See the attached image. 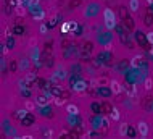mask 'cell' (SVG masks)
I'll list each match as a JSON object with an SVG mask.
<instances>
[{"label": "cell", "instance_id": "4dcf8cb0", "mask_svg": "<svg viewBox=\"0 0 153 139\" xmlns=\"http://www.w3.org/2000/svg\"><path fill=\"white\" fill-rule=\"evenodd\" d=\"M44 136H45V138H50V136H52V129H47V131H44Z\"/></svg>", "mask_w": 153, "mask_h": 139}, {"label": "cell", "instance_id": "f546056e", "mask_svg": "<svg viewBox=\"0 0 153 139\" xmlns=\"http://www.w3.org/2000/svg\"><path fill=\"white\" fill-rule=\"evenodd\" d=\"M147 41H148L150 44L153 45V33H148V36H147Z\"/></svg>", "mask_w": 153, "mask_h": 139}, {"label": "cell", "instance_id": "ac0fdd59", "mask_svg": "<svg viewBox=\"0 0 153 139\" xmlns=\"http://www.w3.org/2000/svg\"><path fill=\"white\" fill-rule=\"evenodd\" d=\"M144 86H145V89H147V91H150L153 87V81L150 78H147V79H145V82H144Z\"/></svg>", "mask_w": 153, "mask_h": 139}, {"label": "cell", "instance_id": "7a4b0ae2", "mask_svg": "<svg viewBox=\"0 0 153 139\" xmlns=\"http://www.w3.org/2000/svg\"><path fill=\"white\" fill-rule=\"evenodd\" d=\"M137 131H139V134H140L142 138H147V136H148V125L145 121H140L137 125Z\"/></svg>", "mask_w": 153, "mask_h": 139}, {"label": "cell", "instance_id": "5bb4252c", "mask_svg": "<svg viewBox=\"0 0 153 139\" xmlns=\"http://www.w3.org/2000/svg\"><path fill=\"white\" fill-rule=\"evenodd\" d=\"M21 121H23V126H31V123H32V115H29L28 118L24 117V118L21 120Z\"/></svg>", "mask_w": 153, "mask_h": 139}, {"label": "cell", "instance_id": "9a60e30c", "mask_svg": "<svg viewBox=\"0 0 153 139\" xmlns=\"http://www.w3.org/2000/svg\"><path fill=\"white\" fill-rule=\"evenodd\" d=\"M85 89V82L84 81H81V82H77L76 86H74V91H79V92H82V91Z\"/></svg>", "mask_w": 153, "mask_h": 139}, {"label": "cell", "instance_id": "e575fe53", "mask_svg": "<svg viewBox=\"0 0 153 139\" xmlns=\"http://www.w3.org/2000/svg\"><path fill=\"white\" fill-rule=\"evenodd\" d=\"M147 2H148V3H150V5H152V3H153V0H147Z\"/></svg>", "mask_w": 153, "mask_h": 139}, {"label": "cell", "instance_id": "8fae6325", "mask_svg": "<svg viewBox=\"0 0 153 139\" xmlns=\"http://www.w3.org/2000/svg\"><path fill=\"white\" fill-rule=\"evenodd\" d=\"M123 21H124V25L127 26V29H134V20L131 16H126Z\"/></svg>", "mask_w": 153, "mask_h": 139}, {"label": "cell", "instance_id": "d6a6232c", "mask_svg": "<svg viewBox=\"0 0 153 139\" xmlns=\"http://www.w3.org/2000/svg\"><path fill=\"white\" fill-rule=\"evenodd\" d=\"M23 138H24V139H32L34 136H31V134H26V136H23Z\"/></svg>", "mask_w": 153, "mask_h": 139}, {"label": "cell", "instance_id": "6da1fadb", "mask_svg": "<svg viewBox=\"0 0 153 139\" xmlns=\"http://www.w3.org/2000/svg\"><path fill=\"white\" fill-rule=\"evenodd\" d=\"M105 26H106V29H113L114 26H116L114 15H113V12H111L110 8L105 10Z\"/></svg>", "mask_w": 153, "mask_h": 139}, {"label": "cell", "instance_id": "e0dca14e", "mask_svg": "<svg viewBox=\"0 0 153 139\" xmlns=\"http://www.w3.org/2000/svg\"><path fill=\"white\" fill-rule=\"evenodd\" d=\"M102 110H103V112H106V113H111V110H113V107H111V105H110V104H108V102H105V104H103V105H102Z\"/></svg>", "mask_w": 153, "mask_h": 139}, {"label": "cell", "instance_id": "484cf974", "mask_svg": "<svg viewBox=\"0 0 153 139\" xmlns=\"http://www.w3.org/2000/svg\"><path fill=\"white\" fill-rule=\"evenodd\" d=\"M10 71H12V73H15V71H16V63H15V61H10Z\"/></svg>", "mask_w": 153, "mask_h": 139}, {"label": "cell", "instance_id": "9c48e42d", "mask_svg": "<svg viewBox=\"0 0 153 139\" xmlns=\"http://www.w3.org/2000/svg\"><path fill=\"white\" fill-rule=\"evenodd\" d=\"M64 100H66V99L61 97V95H55V97H53V104H55L56 107H61L64 104Z\"/></svg>", "mask_w": 153, "mask_h": 139}, {"label": "cell", "instance_id": "8992f818", "mask_svg": "<svg viewBox=\"0 0 153 139\" xmlns=\"http://www.w3.org/2000/svg\"><path fill=\"white\" fill-rule=\"evenodd\" d=\"M142 60H144V57H142V55H135V57L132 58V61H131V65H132L134 68H137V66L142 65Z\"/></svg>", "mask_w": 153, "mask_h": 139}, {"label": "cell", "instance_id": "1f68e13d", "mask_svg": "<svg viewBox=\"0 0 153 139\" xmlns=\"http://www.w3.org/2000/svg\"><path fill=\"white\" fill-rule=\"evenodd\" d=\"M40 33H47V26H45V25L40 26Z\"/></svg>", "mask_w": 153, "mask_h": 139}, {"label": "cell", "instance_id": "7402d4cb", "mask_svg": "<svg viewBox=\"0 0 153 139\" xmlns=\"http://www.w3.org/2000/svg\"><path fill=\"white\" fill-rule=\"evenodd\" d=\"M129 131V128H127V125H121V128H119V133H121V136H126V133Z\"/></svg>", "mask_w": 153, "mask_h": 139}, {"label": "cell", "instance_id": "7c38bea8", "mask_svg": "<svg viewBox=\"0 0 153 139\" xmlns=\"http://www.w3.org/2000/svg\"><path fill=\"white\" fill-rule=\"evenodd\" d=\"M152 105H153V100H152V97H148V95H147V97L144 99V107H145V108H150Z\"/></svg>", "mask_w": 153, "mask_h": 139}, {"label": "cell", "instance_id": "44dd1931", "mask_svg": "<svg viewBox=\"0 0 153 139\" xmlns=\"http://www.w3.org/2000/svg\"><path fill=\"white\" fill-rule=\"evenodd\" d=\"M145 25H147V26H152L153 25V15H150V13H148V15L145 16Z\"/></svg>", "mask_w": 153, "mask_h": 139}, {"label": "cell", "instance_id": "603a6c76", "mask_svg": "<svg viewBox=\"0 0 153 139\" xmlns=\"http://www.w3.org/2000/svg\"><path fill=\"white\" fill-rule=\"evenodd\" d=\"M79 3H81V0H71V2H69V8H74V7H77Z\"/></svg>", "mask_w": 153, "mask_h": 139}, {"label": "cell", "instance_id": "d4e9b609", "mask_svg": "<svg viewBox=\"0 0 153 139\" xmlns=\"http://www.w3.org/2000/svg\"><path fill=\"white\" fill-rule=\"evenodd\" d=\"M108 120H106V118H103V120H102V126H103V129H108V126H110V125H108Z\"/></svg>", "mask_w": 153, "mask_h": 139}, {"label": "cell", "instance_id": "ffe728a7", "mask_svg": "<svg viewBox=\"0 0 153 139\" xmlns=\"http://www.w3.org/2000/svg\"><path fill=\"white\" fill-rule=\"evenodd\" d=\"M135 39H137V42H142V44L145 42V37H144V34H142L140 31H137L135 33Z\"/></svg>", "mask_w": 153, "mask_h": 139}, {"label": "cell", "instance_id": "cb8c5ba5", "mask_svg": "<svg viewBox=\"0 0 153 139\" xmlns=\"http://www.w3.org/2000/svg\"><path fill=\"white\" fill-rule=\"evenodd\" d=\"M34 102H31V100H28V102H26V108H28V110H34Z\"/></svg>", "mask_w": 153, "mask_h": 139}, {"label": "cell", "instance_id": "277c9868", "mask_svg": "<svg viewBox=\"0 0 153 139\" xmlns=\"http://www.w3.org/2000/svg\"><path fill=\"white\" fill-rule=\"evenodd\" d=\"M126 92H127V95L131 99H134L137 95V91H135V86H132V84H126Z\"/></svg>", "mask_w": 153, "mask_h": 139}, {"label": "cell", "instance_id": "5b68a950", "mask_svg": "<svg viewBox=\"0 0 153 139\" xmlns=\"http://www.w3.org/2000/svg\"><path fill=\"white\" fill-rule=\"evenodd\" d=\"M50 100H52V99H50V95H48V97H47V95H39L36 102L39 104V105H42V107H44V105H47V104L50 102Z\"/></svg>", "mask_w": 153, "mask_h": 139}, {"label": "cell", "instance_id": "30bf717a", "mask_svg": "<svg viewBox=\"0 0 153 139\" xmlns=\"http://www.w3.org/2000/svg\"><path fill=\"white\" fill-rule=\"evenodd\" d=\"M129 10L131 12H137L139 10V0H131L129 2Z\"/></svg>", "mask_w": 153, "mask_h": 139}, {"label": "cell", "instance_id": "2e32d148", "mask_svg": "<svg viewBox=\"0 0 153 139\" xmlns=\"http://www.w3.org/2000/svg\"><path fill=\"white\" fill-rule=\"evenodd\" d=\"M110 82H111V81H110L108 78H100V79H98V86H100V87H105L106 84H110Z\"/></svg>", "mask_w": 153, "mask_h": 139}, {"label": "cell", "instance_id": "d6986e66", "mask_svg": "<svg viewBox=\"0 0 153 139\" xmlns=\"http://www.w3.org/2000/svg\"><path fill=\"white\" fill-rule=\"evenodd\" d=\"M26 113H28V108H26V110H18V113H16V118H18V120H23L24 117H26Z\"/></svg>", "mask_w": 153, "mask_h": 139}, {"label": "cell", "instance_id": "4fadbf2b", "mask_svg": "<svg viewBox=\"0 0 153 139\" xmlns=\"http://www.w3.org/2000/svg\"><path fill=\"white\" fill-rule=\"evenodd\" d=\"M110 117H111L114 121H118V120H119V112H118V108H113L111 113H110Z\"/></svg>", "mask_w": 153, "mask_h": 139}, {"label": "cell", "instance_id": "4316f807", "mask_svg": "<svg viewBox=\"0 0 153 139\" xmlns=\"http://www.w3.org/2000/svg\"><path fill=\"white\" fill-rule=\"evenodd\" d=\"M126 16H127V10H126L124 7H123V8H121V18H123V20H124Z\"/></svg>", "mask_w": 153, "mask_h": 139}, {"label": "cell", "instance_id": "d590c367", "mask_svg": "<svg viewBox=\"0 0 153 139\" xmlns=\"http://www.w3.org/2000/svg\"><path fill=\"white\" fill-rule=\"evenodd\" d=\"M152 55H153V47H152Z\"/></svg>", "mask_w": 153, "mask_h": 139}, {"label": "cell", "instance_id": "52a82bcc", "mask_svg": "<svg viewBox=\"0 0 153 139\" xmlns=\"http://www.w3.org/2000/svg\"><path fill=\"white\" fill-rule=\"evenodd\" d=\"M15 13L18 15V16H24V15H26V8L20 3V5H16L15 7Z\"/></svg>", "mask_w": 153, "mask_h": 139}, {"label": "cell", "instance_id": "ba28073f", "mask_svg": "<svg viewBox=\"0 0 153 139\" xmlns=\"http://www.w3.org/2000/svg\"><path fill=\"white\" fill-rule=\"evenodd\" d=\"M66 110H68L69 115H77V113H79V108H77V105H74V104H69Z\"/></svg>", "mask_w": 153, "mask_h": 139}, {"label": "cell", "instance_id": "f1b7e54d", "mask_svg": "<svg viewBox=\"0 0 153 139\" xmlns=\"http://www.w3.org/2000/svg\"><path fill=\"white\" fill-rule=\"evenodd\" d=\"M84 49H85V50H92V42H85V44H84Z\"/></svg>", "mask_w": 153, "mask_h": 139}, {"label": "cell", "instance_id": "836d02e7", "mask_svg": "<svg viewBox=\"0 0 153 139\" xmlns=\"http://www.w3.org/2000/svg\"><path fill=\"white\" fill-rule=\"evenodd\" d=\"M37 2H39V0H31V5H36Z\"/></svg>", "mask_w": 153, "mask_h": 139}, {"label": "cell", "instance_id": "83f0119b", "mask_svg": "<svg viewBox=\"0 0 153 139\" xmlns=\"http://www.w3.org/2000/svg\"><path fill=\"white\" fill-rule=\"evenodd\" d=\"M34 79H36V74H34V73H31V74L26 76V81H34Z\"/></svg>", "mask_w": 153, "mask_h": 139}, {"label": "cell", "instance_id": "3957f363", "mask_svg": "<svg viewBox=\"0 0 153 139\" xmlns=\"http://www.w3.org/2000/svg\"><path fill=\"white\" fill-rule=\"evenodd\" d=\"M110 89H111L113 94H121L123 87H121V84L116 81V79H111V82H110Z\"/></svg>", "mask_w": 153, "mask_h": 139}]
</instances>
